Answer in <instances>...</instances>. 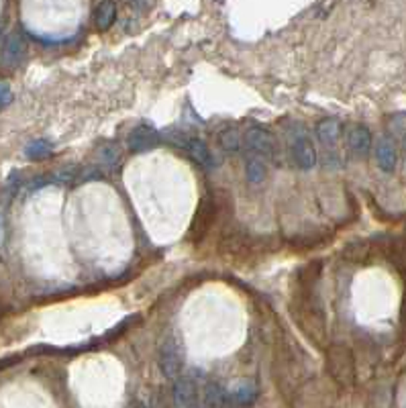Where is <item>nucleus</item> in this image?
<instances>
[{"instance_id":"obj_1","label":"nucleus","mask_w":406,"mask_h":408,"mask_svg":"<svg viewBox=\"0 0 406 408\" xmlns=\"http://www.w3.org/2000/svg\"><path fill=\"white\" fill-rule=\"evenodd\" d=\"M184 366V351L182 343L176 335H168L159 345V370L168 380L180 377Z\"/></svg>"},{"instance_id":"obj_2","label":"nucleus","mask_w":406,"mask_h":408,"mask_svg":"<svg viewBox=\"0 0 406 408\" xmlns=\"http://www.w3.org/2000/svg\"><path fill=\"white\" fill-rule=\"evenodd\" d=\"M327 366H329V374L335 377L339 384H343V386L353 384V380H355V361H353V353L349 351V347H331L329 355H327Z\"/></svg>"},{"instance_id":"obj_3","label":"nucleus","mask_w":406,"mask_h":408,"mask_svg":"<svg viewBox=\"0 0 406 408\" xmlns=\"http://www.w3.org/2000/svg\"><path fill=\"white\" fill-rule=\"evenodd\" d=\"M25 54H27V43H25L23 35L19 31L8 33V37L4 39V45H2L0 63L4 67H17L25 60Z\"/></svg>"},{"instance_id":"obj_4","label":"nucleus","mask_w":406,"mask_h":408,"mask_svg":"<svg viewBox=\"0 0 406 408\" xmlns=\"http://www.w3.org/2000/svg\"><path fill=\"white\" fill-rule=\"evenodd\" d=\"M243 143L255 156H268L274 149V139L268 129L259 125H251L243 131Z\"/></svg>"},{"instance_id":"obj_5","label":"nucleus","mask_w":406,"mask_h":408,"mask_svg":"<svg viewBox=\"0 0 406 408\" xmlns=\"http://www.w3.org/2000/svg\"><path fill=\"white\" fill-rule=\"evenodd\" d=\"M292 157L302 170H313L316 165V152H314L313 141L304 133H298L292 139Z\"/></svg>"},{"instance_id":"obj_6","label":"nucleus","mask_w":406,"mask_h":408,"mask_svg":"<svg viewBox=\"0 0 406 408\" xmlns=\"http://www.w3.org/2000/svg\"><path fill=\"white\" fill-rule=\"evenodd\" d=\"M174 402L178 408H194L198 402V386L196 380L190 376L178 377L174 386Z\"/></svg>"},{"instance_id":"obj_7","label":"nucleus","mask_w":406,"mask_h":408,"mask_svg":"<svg viewBox=\"0 0 406 408\" xmlns=\"http://www.w3.org/2000/svg\"><path fill=\"white\" fill-rule=\"evenodd\" d=\"M157 133L152 127H137L131 131L129 139H127V147L133 154H141V152H149L157 145Z\"/></svg>"},{"instance_id":"obj_8","label":"nucleus","mask_w":406,"mask_h":408,"mask_svg":"<svg viewBox=\"0 0 406 408\" xmlns=\"http://www.w3.org/2000/svg\"><path fill=\"white\" fill-rule=\"evenodd\" d=\"M184 149L188 152V156L192 157L198 165L206 168V170H213L215 168V156L213 152L209 149V145L202 141V139H196V137H188L182 141Z\"/></svg>"},{"instance_id":"obj_9","label":"nucleus","mask_w":406,"mask_h":408,"mask_svg":"<svg viewBox=\"0 0 406 408\" xmlns=\"http://www.w3.org/2000/svg\"><path fill=\"white\" fill-rule=\"evenodd\" d=\"M347 145L353 154L366 156L372 147V133L364 125H353L347 131Z\"/></svg>"},{"instance_id":"obj_10","label":"nucleus","mask_w":406,"mask_h":408,"mask_svg":"<svg viewBox=\"0 0 406 408\" xmlns=\"http://www.w3.org/2000/svg\"><path fill=\"white\" fill-rule=\"evenodd\" d=\"M375 159H377V165L384 170V172H392L396 168V147L390 139H380L377 145H375Z\"/></svg>"},{"instance_id":"obj_11","label":"nucleus","mask_w":406,"mask_h":408,"mask_svg":"<svg viewBox=\"0 0 406 408\" xmlns=\"http://www.w3.org/2000/svg\"><path fill=\"white\" fill-rule=\"evenodd\" d=\"M117 19V6L115 2H100L94 10V23L100 31H108L115 25Z\"/></svg>"},{"instance_id":"obj_12","label":"nucleus","mask_w":406,"mask_h":408,"mask_svg":"<svg viewBox=\"0 0 406 408\" xmlns=\"http://www.w3.org/2000/svg\"><path fill=\"white\" fill-rule=\"evenodd\" d=\"M316 135H318L323 145H335L339 141V135H341V123L335 121V119H323L316 125Z\"/></svg>"},{"instance_id":"obj_13","label":"nucleus","mask_w":406,"mask_h":408,"mask_svg":"<svg viewBox=\"0 0 406 408\" xmlns=\"http://www.w3.org/2000/svg\"><path fill=\"white\" fill-rule=\"evenodd\" d=\"M225 394L217 382H209L202 390V407L204 408H222Z\"/></svg>"},{"instance_id":"obj_14","label":"nucleus","mask_w":406,"mask_h":408,"mask_svg":"<svg viewBox=\"0 0 406 408\" xmlns=\"http://www.w3.org/2000/svg\"><path fill=\"white\" fill-rule=\"evenodd\" d=\"M241 143H243V135L235 127H229L219 133V145L225 152H237L241 147Z\"/></svg>"},{"instance_id":"obj_15","label":"nucleus","mask_w":406,"mask_h":408,"mask_svg":"<svg viewBox=\"0 0 406 408\" xmlns=\"http://www.w3.org/2000/svg\"><path fill=\"white\" fill-rule=\"evenodd\" d=\"M245 174H247V180L251 184H261L266 180V163L261 161V157L255 156L247 159Z\"/></svg>"},{"instance_id":"obj_16","label":"nucleus","mask_w":406,"mask_h":408,"mask_svg":"<svg viewBox=\"0 0 406 408\" xmlns=\"http://www.w3.org/2000/svg\"><path fill=\"white\" fill-rule=\"evenodd\" d=\"M119 157H121V152L115 147V145H106L102 152H100V163L108 165V168H115L119 163Z\"/></svg>"},{"instance_id":"obj_17","label":"nucleus","mask_w":406,"mask_h":408,"mask_svg":"<svg viewBox=\"0 0 406 408\" xmlns=\"http://www.w3.org/2000/svg\"><path fill=\"white\" fill-rule=\"evenodd\" d=\"M49 152H51V145H49L47 141H35V143H31V145L27 147V156L31 157V159H39V157L49 156Z\"/></svg>"},{"instance_id":"obj_18","label":"nucleus","mask_w":406,"mask_h":408,"mask_svg":"<svg viewBox=\"0 0 406 408\" xmlns=\"http://www.w3.org/2000/svg\"><path fill=\"white\" fill-rule=\"evenodd\" d=\"M10 100H13V92L8 88V84L0 82V108H4L6 104H10Z\"/></svg>"},{"instance_id":"obj_19","label":"nucleus","mask_w":406,"mask_h":408,"mask_svg":"<svg viewBox=\"0 0 406 408\" xmlns=\"http://www.w3.org/2000/svg\"><path fill=\"white\" fill-rule=\"evenodd\" d=\"M222 408H235V407H233V402H231L229 398H225V405H222Z\"/></svg>"},{"instance_id":"obj_20","label":"nucleus","mask_w":406,"mask_h":408,"mask_svg":"<svg viewBox=\"0 0 406 408\" xmlns=\"http://www.w3.org/2000/svg\"><path fill=\"white\" fill-rule=\"evenodd\" d=\"M135 408H145V407H143V405H137V407H135Z\"/></svg>"}]
</instances>
